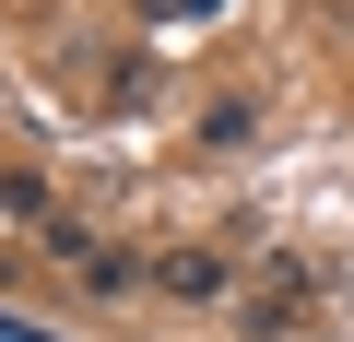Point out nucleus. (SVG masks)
<instances>
[{
	"label": "nucleus",
	"mask_w": 354,
	"mask_h": 342,
	"mask_svg": "<svg viewBox=\"0 0 354 342\" xmlns=\"http://www.w3.org/2000/svg\"><path fill=\"white\" fill-rule=\"evenodd\" d=\"M153 12H213V0H153Z\"/></svg>",
	"instance_id": "obj_3"
},
{
	"label": "nucleus",
	"mask_w": 354,
	"mask_h": 342,
	"mask_svg": "<svg viewBox=\"0 0 354 342\" xmlns=\"http://www.w3.org/2000/svg\"><path fill=\"white\" fill-rule=\"evenodd\" d=\"M153 283H165L177 307H213V295H225V260H213V248H165V260H153Z\"/></svg>",
	"instance_id": "obj_1"
},
{
	"label": "nucleus",
	"mask_w": 354,
	"mask_h": 342,
	"mask_svg": "<svg viewBox=\"0 0 354 342\" xmlns=\"http://www.w3.org/2000/svg\"><path fill=\"white\" fill-rule=\"evenodd\" d=\"M295 307H307V272H295V260H272V272H260V295H248V330H283Z\"/></svg>",
	"instance_id": "obj_2"
}]
</instances>
